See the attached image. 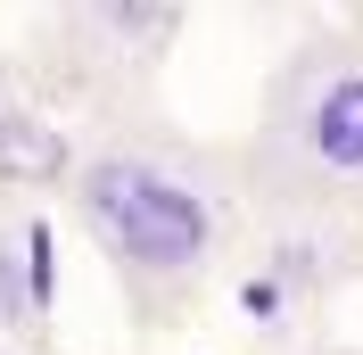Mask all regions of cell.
<instances>
[{
  "label": "cell",
  "mask_w": 363,
  "mask_h": 355,
  "mask_svg": "<svg viewBox=\"0 0 363 355\" xmlns=\"http://www.w3.org/2000/svg\"><path fill=\"white\" fill-rule=\"evenodd\" d=\"M25 108V67H17V50H0V124Z\"/></svg>",
  "instance_id": "7"
},
{
  "label": "cell",
  "mask_w": 363,
  "mask_h": 355,
  "mask_svg": "<svg viewBox=\"0 0 363 355\" xmlns=\"http://www.w3.org/2000/svg\"><path fill=\"white\" fill-rule=\"evenodd\" d=\"M339 25H347V33H355V42H363V9H347V17H339Z\"/></svg>",
  "instance_id": "9"
},
{
  "label": "cell",
  "mask_w": 363,
  "mask_h": 355,
  "mask_svg": "<svg viewBox=\"0 0 363 355\" xmlns=\"http://www.w3.org/2000/svg\"><path fill=\"white\" fill-rule=\"evenodd\" d=\"M240 207L248 199H240L231 149L174 133L157 108L99 124L67 190V223L108 265L140 331H182L206 306L231 256V231H240Z\"/></svg>",
  "instance_id": "1"
},
{
  "label": "cell",
  "mask_w": 363,
  "mask_h": 355,
  "mask_svg": "<svg viewBox=\"0 0 363 355\" xmlns=\"http://www.w3.org/2000/svg\"><path fill=\"white\" fill-rule=\"evenodd\" d=\"M83 149H91V124L42 108L25 91V108L0 124V215H33V207H67L74 174H83Z\"/></svg>",
  "instance_id": "5"
},
{
  "label": "cell",
  "mask_w": 363,
  "mask_h": 355,
  "mask_svg": "<svg viewBox=\"0 0 363 355\" xmlns=\"http://www.w3.org/2000/svg\"><path fill=\"white\" fill-rule=\"evenodd\" d=\"M190 9L165 0H83V9H42L25 17V91L74 124H116V116L157 108V83L174 67Z\"/></svg>",
  "instance_id": "3"
},
{
  "label": "cell",
  "mask_w": 363,
  "mask_h": 355,
  "mask_svg": "<svg viewBox=\"0 0 363 355\" xmlns=\"http://www.w3.org/2000/svg\"><path fill=\"white\" fill-rule=\"evenodd\" d=\"M231 174L248 215L347 223L363 207V42L339 17L272 58L248 133L231 141Z\"/></svg>",
  "instance_id": "2"
},
{
  "label": "cell",
  "mask_w": 363,
  "mask_h": 355,
  "mask_svg": "<svg viewBox=\"0 0 363 355\" xmlns=\"http://www.w3.org/2000/svg\"><path fill=\"white\" fill-rule=\"evenodd\" d=\"M0 355H50V347H42V339H33V347H0Z\"/></svg>",
  "instance_id": "10"
},
{
  "label": "cell",
  "mask_w": 363,
  "mask_h": 355,
  "mask_svg": "<svg viewBox=\"0 0 363 355\" xmlns=\"http://www.w3.org/2000/svg\"><path fill=\"white\" fill-rule=\"evenodd\" d=\"M42 223L0 215V347H33L42 339Z\"/></svg>",
  "instance_id": "6"
},
{
  "label": "cell",
  "mask_w": 363,
  "mask_h": 355,
  "mask_svg": "<svg viewBox=\"0 0 363 355\" xmlns=\"http://www.w3.org/2000/svg\"><path fill=\"white\" fill-rule=\"evenodd\" d=\"M330 355H347V347H330Z\"/></svg>",
  "instance_id": "11"
},
{
  "label": "cell",
  "mask_w": 363,
  "mask_h": 355,
  "mask_svg": "<svg viewBox=\"0 0 363 355\" xmlns=\"http://www.w3.org/2000/svg\"><path fill=\"white\" fill-rule=\"evenodd\" d=\"M355 281V248L347 223H297V215H256L248 273H240V306L264 331H297L314 322L339 289Z\"/></svg>",
  "instance_id": "4"
},
{
  "label": "cell",
  "mask_w": 363,
  "mask_h": 355,
  "mask_svg": "<svg viewBox=\"0 0 363 355\" xmlns=\"http://www.w3.org/2000/svg\"><path fill=\"white\" fill-rule=\"evenodd\" d=\"M347 248H355V281H363V207L347 215Z\"/></svg>",
  "instance_id": "8"
}]
</instances>
